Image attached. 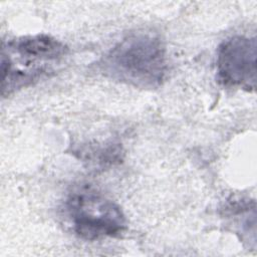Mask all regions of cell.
<instances>
[{"mask_svg": "<svg viewBox=\"0 0 257 257\" xmlns=\"http://www.w3.org/2000/svg\"><path fill=\"white\" fill-rule=\"evenodd\" d=\"M73 232L87 241L117 237L126 229L120 207L87 186L73 190L64 203Z\"/></svg>", "mask_w": 257, "mask_h": 257, "instance_id": "obj_3", "label": "cell"}, {"mask_svg": "<svg viewBox=\"0 0 257 257\" xmlns=\"http://www.w3.org/2000/svg\"><path fill=\"white\" fill-rule=\"evenodd\" d=\"M257 43L255 37L235 35L224 40L217 49V80L226 87H256Z\"/></svg>", "mask_w": 257, "mask_h": 257, "instance_id": "obj_4", "label": "cell"}, {"mask_svg": "<svg viewBox=\"0 0 257 257\" xmlns=\"http://www.w3.org/2000/svg\"><path fill=\"white\" fill-rule=\"evenodd\" d=\"M99 67L113 80L140 88L159 87L168 70L165 43L156 32H132L102 57Z\"/></svg>", "mask_w": 257, "mask_h": 257, "instance_id": "obj_1", "label": "cell"}, {"mask_svg": "<svg viewBox=\"0 0 257 257\" xmlns=\"http://www.w3.org/2000/svg\"><path fill=\"white\" fill-rule=\"evenodd\" d=\"M61 41L46 35L22 36L3 42L1 53L2 94L39 81L67 55Z\"/></svg>", "mask_w": 257, "mask_h": 257, "instance_id": "obj_2", "label": "cell"}]
</instances>
